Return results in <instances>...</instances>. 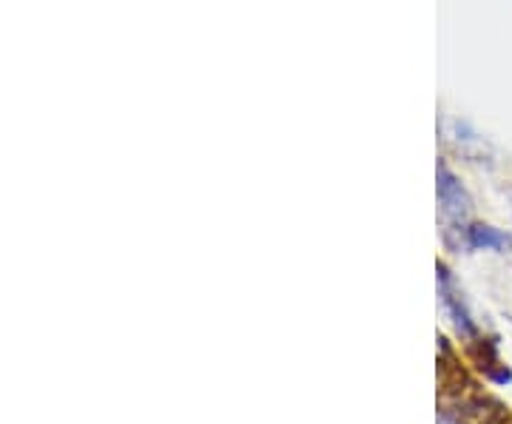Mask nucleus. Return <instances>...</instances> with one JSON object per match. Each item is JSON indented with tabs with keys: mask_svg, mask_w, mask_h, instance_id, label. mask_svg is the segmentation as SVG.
<instances>
[{
	"mask_svg": "<svg viewBox=\"0 0 512 424\" xmlns=\"http://www.w3.org/2000/svg\"><path fill=\"white\" fill-rule=\"evenodd\" d=\"M439 200L441 208H444V214L450 217V220L461 222L467 214H470V197H467V191L461 188L456 177L450 174V168H439Z\"/></svg>",
	"mask_w": 512,
	"mask_h": 424,
	"instance_id": "obj_1",
	"label": "nucleus"
},
{
	"mask_svg": "<svg viewBox=\"0 0 512 424\" xmlns=\"http://www.w3.org/2000/svg\"><path fill=\"white\" fill-rule=\"evenodd\" d=\"M439 279H441V302H444V308H447L450 316H453L456 328L464 333H473V322H470V316H467L464 305H461V296L453 294V279H450V274H447V268H444V265H439Z\"/></svg>",
	"mask_w": 512,
	"mask_h": 424,
	"instance_id": "obj_2",
	"label": "nucleus"
},
{
	"mask_svg": "<svg viewBox=\"0 0 512 424\" xmlns=\"http://www.w3.org/2000/svg\"><path fill=\"white\" fill-rule=\"evenodd\" d=\"M470 245H473V248H507L510 240H507L504 234L493 231V228H481V225H476V228H470Z\"/></svg>",
	"mask_w": 512,
	"mask_h": 424,
	"instance_id": "obj_3",
	"label": "nucleus"
}]
</instances>
